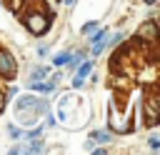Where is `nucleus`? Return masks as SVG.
Masks as SVG:
<instances>
[{"label": "nucleus", "instance_id": "2", "mask_svg": "<svg viewBox=\"0 0 160 155\" xmlns=\"http://www.w3.org/2000/svg\"><path fill=\"white\" fill-rule=\"evenodd\" d=\"M105 35H108L105 30H98V32L92 35V55H100V52H102V48L108 45V42H105Z\"/></svg>", "mask_w": 160, "mask_h": 155}, {"label": "nucleus", "instance_id": "1", "mask_svg": "<svg viewBox=\"0 0 160 155\" xmlns=\"http://www.w3.org/2000/svg\"><path fill=\"white\" fill-rule=\"evenodd\" d=\"M15 110H18V118L25 122V125H32L38 118H40V112H48V102L45 100H40V98H20L18 100V105H15Z\"/></svg>", "mask_w": 160, "mask_h": 155}, {"label": "nucleus", "instance_id": "7", "mask_svg": "<svg viewBox=\"0 0 160 155\" xmlns=\"http://www.w3.org/2000/svg\"><path fill=\"white\" fill-rule=\"evenodd\" d=\"M30 88H32V90H40V92H48V90H52V82H35V80H32Z\"/></svg>", "mask_w": 160, "mask_h": 155}, {"label": "nucleus", "instance_id": "6", "mask_svg": "<svg viewBox=\"0 0 160 155\" xmlns=\"http://www.w3.org/2000/svg\"><path fill=\"white\" fill-rule=\"evenodd\" d=\"M70 55H72V52H58V55L52 58V62H55V65H68Z\"/></svg>", "mask_w": 160, "mask_h": 155}, {"label": "nucleus", "instance_id": "13", "mask_svg": "<svg viewBox=\"0 0 160 155\" xmlns=\"http://www.w3.org/2000/svg\"><path fill=\"white\" fill-rule=\"evenodd\" d=\"M145 2H148V5H152V2H155V0H145Z\"/></svg>", "mask_w": 160, "mask_h": 155}, {"label": "nucleus", "instance_id": "9", "mask_svg": "<svg viewBox=\"0 0 160 155\" xmlns=\"http://www.w3.org/2000/svg\"><path fill=\"white\" fill-rule=\"evenodd\" d=\"M122 38H125V35H122V32H118V35H115V38H112V40H110V45H118V42H120V40H122Z\"/></svg>", "mask_w": 160, "mask_h": 155}, {"label": "nucleus", "instance_id": "5", "mask_svg": "<svg viewBox=\"0 0 160 155\" xmlns=\"http://www.w3.org/2000/svg\"><path fill=\"white\" fill-rule=\"evenodd\" d=\"M90 138H92V142H108V140H112L108 130H95V132H92Z\"/></svg>", "mask_w": 160, "mask_h": 155}, {"label": "nucleus", "instance_id": "4", "mask_svg": "<svg viewBox=\"0 0 160 155\" xmlns=\"http://www.w3.org/2000/svg\"><path fill=\"white\" fill-rule=\"evenodd\" d=\"M90 70H92V62H82V68L78 70V75H75V80H72V85H75V88H80V85L85 82V75H88Z\"/></svg>", "mask_w": 160, "mask_h": 155}, {"label": "nucleus", "instance_id": "12", "mask_svg": "<svg viewBox=\"0 0 160 155\" xmlns=\"http://www.w3.org/2000/svg\"><path fill=\"white\" fill-rule=\"evenodd\" d=\"M65 2H68V5H72V2H75V0H65Z\"/></svg>", "mask_w": 160, "mask_h": 155}, {"label": "nucleus", "instance_id": "3", "mask_svg": "<svg viewBox=\"0 0 160 155\" xmlns=\"http://www.w3.org/2000/svg\"><path fill=\"white\" fill-rule=\"evenodd\" d=\"M12 70H15V60L8 52H0V72L2 75H12Z\"/></svg>", "mask_w": 160, "mask_h": 155}, {"label": "nucleus", "instance_id": "11", "mask_svg": "<svg viewBox=\"0 0 160 155\" xmlns=\"http://www.w3.org/2000/svg\"><path fill=\"white\" fill-rule=\"evenodd\" d=\"M150 145H152V148H160V140H158V138L152 135V138H150Z\"/></svg>", "mask_w": 160, "mask_h": 155}, {"label": "nucleus", "instance_id": "8", "mask_svg": "<svg viewBox=\"0 0 160 155\" xmlns=\"http://www.w3.org/2000/svg\"><path fill=\"white\" fill-rule=\"evenodd\" d=\"M95 28H98V22H88V25H85V28H82V32H92V30H95Z\"/></svg>", "mask_w": 160, "mask_h": 155}, {"label": "nucleus", "instance_id": "10", "mask_svg": "<svg viewBox=\"0 0 160 155\" xmlns=\"http://www.w3.org/2000/svg\"><path fill=\"white\" fill-rule=\"evenodd\" d=\"M10 135H12V138H18V135H22V132H18V128H15V125H10Z\"/></svg>", "mask_w": 160, "mask_h": 155}]
</instances>
